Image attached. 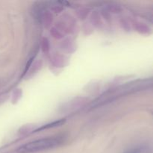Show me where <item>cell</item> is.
<instances>
[{
  "label": "cell",
  "mask_w": 153,
  "mask_h": 153,
  "mask_svg": "<svg viewBox=\"0 0 153 153\" xmlns=\"http://www.w3.org/2000/svg\"><path fill=\"white\" fill-rule=\"evenodd\" d=\"M60 140L55 138H43L31 141L17 149L18 153H35L53 149L59 146Z\"/></svg>",
  "instance_id": "cell-1"
},
{
  "label": "cell",
  "mask_w": 153,
  "mask_h": 153,
  "mask_svg": "<svg viewBox=\"0 0 153 153\" xmlns=\"http://www.w3.org/2000/svg\"><path fill=\"white\" fill-rule=\"evenodd\" d=\"M64 123H65V120H60L55 121V122L47 124V125L43 126H42L41 128H37V129L35 130V131H41V130L47 129V128H54V127L61 126H62L63 124H64Z\"/></svg>",
  "instance_id": "cell-2"
},
{
  "label": "cell",
  "mask_w": 153,
  "mask_h": 153,
  "mask_svg": "<svg viewBox=\"0 0 153 153\" xmlns=\"http://www.w3.org/2000/svg\"><path fill=\"white\" fill-rule=\"evenodd\" d=\"M42 49H43V52L47 53L49 50V43L47 39H43V43H42Z\"/></svg>",
  "instance_id": "cell-3"
},
{
  "label": "cell",
  "mask_w": 153,
  "mask_h": 153,
  "mask_svg": "<svg viewBox=\"0 0 153 153\" xmlns=\"http://www.w3.org/2000/svg\"><path fill=\"white\" fill-rule=\"evenodd\" d=\"M140 149H138V148H134V149H129V150H128L125 153H140Z\"/></svg>",
  "instance_id": "cell-4"
}]
</instances>
